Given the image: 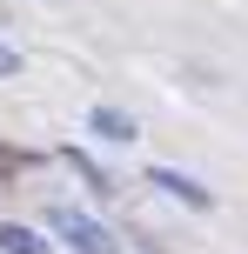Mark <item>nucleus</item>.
<instances>
[{"instance_id": "obj_4", "label": "nucleus", "mask_w": 248, "mask_h": 254, "mask_svg": "<svg viewBox=\"0 0 248 254\" xmlns=\"http://www.w3.org/2000/svg\"><path fill=\"white\" fill-rule=\"evenodd\" d=\"M0 248H7V254H54L47 241H40V234H27L20 221H13V228H0Z\"/></svg>"}, {"instance_id": "obj_5", "label": "nucleus", "mask_w": 248, "mask_h": 254, "mask_svg": "<svg viewBox=\"0 0 248 254\" xmlns=\"http://www.w3.org/2000/svg\"><path fill=\"white\" fill-rule=\"evenodd\" d=\"M7 74H20V54H13V47H0V80H7Z\"/></svg>"}, {"instance_id": "obj_2", "label": "nucleus", "mask_w": 248, "mask_h": 254, "mask_svg": "<svg viewBox=\"0 0 248 254\" xmlns=\"http://www.w3.org/2000/svg\"><path fill=\"white\" fill-rule=\"evenodd\" d=\"M148 181H155L161 194H181L188 207H208V188H195V181H181V174H174V167H155V174H148Z\"/></svg>"}, {"instance_id": "obj_1", "label": "nucleus", "mask_w": 248, "mask_h": 254, "mask_svg": "<svg viewBox=\"0 0 248 254\" xmlns=\"http://www.w3.org/2000/svg\"><path fill=\"white\" fill-rule=\"evenodd\" d=\"M54 228L67 234L81 254H114V241H107V228L101 221H87V214H74V207H54Z\"/></svg>"}, {"instance_id": "obj_3", "label": "nucleus", "mask_w": 248, "mask_h": 254, "mask_svg": "<svg viewBox=\"0 0 248 254\" xmlns=\"http://www.w3.org/2000/svg\"><path fill=\"white\" fill-rule=\"evenodd\" d=\"M87 127H94L101 140H134V121L121 114V107H94V114H87Z\"/></svg>"}]
</instances>
